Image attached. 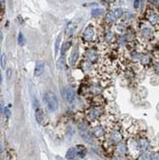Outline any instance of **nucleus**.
<instances>
[{"mask_svg": "<svg viewBox=\"0 0 159 160\" xmlns=\"http://www.w3.org/2000/svg\"><path fill=\"white\" fill-rule=\"evenodd\" d=\"M5 66H6V56L2 55L1 56V67L3 69H5Z\"/></svg>", "mask_w": 159, "mask_h": 160, "instance_id": "a878e982", "label": "nucleus"}, {"mask_svg": "<svg viewBox=\"0 0 159 160\" xmlns=\"http://www.w3.org/2000/svg\"><path fill=\"white\" fill-rule=\"evenodd\" d=\"M146 19L149 22L152 26L158 27V13L156 10H154L153 8H147V10L146 11Z\"/></svg>", "mask_w": 159, "mask_h": 160, "instance_id": "6e6552de", "label": "nucleus"}, {"mask_svg": "<svg viewBox=\"0 0 159 160\" xmlns=\"http://www.w3.org/2000/svg\"><path fill=\"white\" fill-rule=\"evenodd\" d=\"M83 114L84 120L90 125L108 114L107 107L104 103H90V105L83 111Z\"/></svg>", "mask_w": 159, "mask_h": 160, "instance_id": "f03ea898", "label": "nucleus"}, {"mask_svg": "<svg viewBox=\"0 0 159 160\" xmlns=\"http://www.w3.org/2000/svg\"><path fill=\"white\" fill-rule=\"evenodd\" d=\"M66 159H68V160H78L79 159L76 147H71L68 149V151H67V153H66Z\"/></svg>", "mask_w": 159, "mask_h": 160, "instance_id": "4468645a", "label": "nucleus"}, {"mask_svg": "<svg viewBox=\"0 0 159 160\" xmlns=\"http://www.w3.org/2000/svg\"><path fill=\"white\" fill-rule=\"evenodd\" d=\"M43 98H44L45 103H46L47 108L50 112H55L56 110L58 109V100L54 92L47 91L46 93L44 94Z\"/></svg>", "mask_w": 159, "mask_h": 160, "instance_id": "7ed1b4c3", "label": "nucleus"}, {"mask_svg": "<svg viewBox=\"0 0 159 160\" xmlns=\"http://www.w3.org/2000/svg\"><path fill=\"white\" fill-rule=\"evenodd\" d=\"M98 59H99V55H98V52L95 50L94 48L87 49L86 53V60L87 62L94 63V62H96Z\"/></svg>", "mask_w": 159, "mask_h": 160, "instance_id": "9b49d317", "label": "nucleus"}, {"mask_svg": "<svg viewBox=\"0 0 159 160\" xmlns=\"http://www.w3.org/2000/svg\"><path fill=\"white\" fill-rule=\"evenodd\" d=\"M112 156H129V150H128V147H127L126 141L115 145L112 150L110 157H112Z\"/></svg>", "mask_w": 159, "mask_h": 160, "instance_id": "20e7f679", "label": "nucleus"}, {"mask_svg": "<svg viewBox=\"0 0 159 160\" xmlns=\"http://www.w3.org/2000/svg\"><path fill=\"white\" fill-rule=\"evenodd\" d=\"M18 42H19L20 45H24L25 44V37L22 33L19 34V37H18Z\"/></svg>", "mask_w": 159, "mask_h": 160, "instance_id": "393cba45", "label": "nucleus"}, {"mask_svg": "<svg viewBox=\"0 0 159 160\" xmlns=\"http://www.w3.org/2000/svg\"><path fill=\"white\" fill-rule=\"evenodd\" d=\"M140 37L144 38L146 40H152L153 38H154V31L150 29V28H148V27H146V26H143V28L140 29Z\"/></svg>", "mask_w": 159, "mask_h": 160, "instance_id": "9d476101", "label": "nucleus"}, {"mask_svg": "<svg viewBox=\"0 0 159 160\" xmlns=\"http://www.w3.org/2000/svg\"><path fill=\"white\" fill-rule=\"evenodd\" d=\"M103 1H105V2H107V3H111V2H114L115 0H103Z\"/></svg>", "mask_w": 159, "mask_h": 160, "instance_id": "c756f323", "label": "nucleus"}, {"mask_svg": "<svg viewBox=\"0 0 159 160\" xmlns=\"http://www.w3.org/2000/svg\"><path fill=\"white\" fill-rule=\"evenodd\" d=\"M2 83V75H1V72H0V84Z\"/></svg>", "mask_w": 159, "mask_h": 160, "instance_id": "7c9ffc66", "label": "nucleus"}, {"mask_svg": "<svg viewBox=\"0 0 159 160\" xmlns=\"http://www.w3.org/2000/svg\"><path fill=\"white\" fill-rule=\"evenodd\" d=\"M2 15H3V5H2V3L0 2V20H1Z\"/></svg>", "mask_w": 159, "mask_h": 160, "instance_id": "c85d7f7f", "label": "nucleus"}, {"mask_svg": "<svg viewBox=\"0 0 159 160\" xmlns=\"http://www.w3.org/2000/svg\"><path fill=\"white\" fill-rule=\"evenodd\" d=\"M122 16H123V9L117 8V9L113 10V11H111V12H109L107 15H106L105 22L107 23V24L115 23L116 21L119 20Z\"/></svg>", "mask_w": 159, "mask_h": 160, "instance_id": "0eeeda50", "label": "nucleus"}, {"mask_svg": "<svg viewBox=\"0 0 159 160\" xmlns=\"http://www.w3.org/2000/svg\"><path fill=\"white\" fill-rule=\"evenodd\" d=\"M140 0H134V8L137 9L140 7Z\"/></svg>", "mask_w": 159, "mask_h": 160, "instance_id": "bb28decb", "label": "nucleus"}, {"mask_svg": "<svg viewBox=\"0 0 159 160\" xmlns=\"http://www.w3.org/2000/svg\"><path fill=\"white\" fill-rule=\"evenodd\" d=\"M11 76H12V70L11 69H8V70H7V79H10V78H11Z\"/></svg>", "mask_w": 159, "mask_h": 160, "instance_id": "cd10ccee", "label": "nucleus"}, {"mask_svg": "<svg viewBox=\"0 0 159 160\" xmlns=\"http://www.w3.org/2000/svg\"><path fill=\"white\" fill-rule=\"evenodd\" d=\"M78 58H79V50H78V48L74 49V51L72 52V54H71V57H70V64L72 66L76 65V63L78 61Z\"/></svg>", "mask_w": 159, "mask_h": 160, "instance_id": "f3484780", "label": "nucleus"}, {"mask_svg": "<svg viewBox=\"0 0 159 160\" xmlns=\"http://www.w3.org/2000/svg\"><path fill=\"white\" fill-rule=\"evenodd\" d=\"M140 62H141L143 65L146 66V65H148V64L150 63V57H149V56H147V55H143V56H141V58H140Z\"/></svg>", "mask_w": 159, "mask_h": 160, "instance_id": "412c9836", "label": "nucleus"}, {"mask_svg": "<svg viewBox=\"0 0 159 160\" xmlns=\"http://www.w3.org/2000/svg\"><path fill=\"white\" fill-rule=\"evenodd\" d=\"M77 148V152H78V156H79V159H83L87 156V149L86 147H84L82 144H79L76 147Z\"/></svg>", "mask_w": 159, "mask_h": 160, "instance_id": "2eb2a0df", "label": "nucleus"}, {"mask_svg": "<svg viewBox=\"0 0 159 160\" xmlns=\"http://www.w3.org/2000/svg\"><path fill=\"white\" fill-rule=\"evenodd\" d=\"M44 71V62L41 61V60H38V61L35 63V67H34V76L38 77L43 73Z\"/></svg>", "mask_w": 159, "mask_h": 160, "instance_id": "ddd939ff", "label": "nucleus"}, {"mask_svg": "<svg viewBox=\"0 0 159 160\" xmlns=\"http://www.w3.org/2000/svg\"><path fill=\"white\" fill-rule=\"evenodd\" d=\"M103 9H99V8H97V9H93V11H91V17H93V18H97V17H99L100 15H102L103 14Z\"/></svg>", "mask_w": 159, "mask_h": 160, "instance_id": "aec40b11", "label": "nucleus"}, {"mask_svg": "<svg viewBox=\"0 0 159 160\" xmlns=\"http://www.w3.org/2000/svg\"><path fill=\"white\" fill-rule=\"evenodd\" d=\"M113 38H114V34H113L112 31H109L105 34V40L107 42H111Z\"/></svg>", "mask_w": 159, "mask_h": 160, "instance_id": "4be33fe9", "label": "nucleus"}, {"mask_svg": "<svg viewBox=\"0 0 159 160\" xmlns=\"http://www.w3.org/2000/svg\"><path fill=\"white\" fill-rule=\"evenodd\" d=\"M35 120H37V122L38 124H40L42 125L44 122V115H43V112H42V110L40 108H35Z\"/></svg>", "mask_w": 159, "mask_h": 160, "instance_id": "dca6fc26", "label": "nucleus"}, {"mask_svg": "<svg viewBox=\"0 0 159 160\" xmlns=\"http://www.w3.org/2000/svg\"><path fill=\"white\" fill-rule=\"evenodd\" d=\"M111 160H132L129 156H112Z\"/></svg>", "mask_w": 159, "mask_h": 160, "instance_id": "b1692460", "label": "nucleus"}, {"mask_svg": "<svg viewBox=\"0 0 159 160\" xmlns=\"http://www.w3.org/2000/svg\"><path fill=\"white\" fill-rule=\"evenodd\" d=\"M60 41H61V34H60L59 37H57V40H56V42H55V55H57V54H58Z\"/></svg>", "mask_w": 159, "mask_h": 160, "instance_id": "5701e85b", "label": "nucleus"}, {"mask_svg": "<svg viewBox=\"0 0 159 160\" xmlns=\"http://www.w3.org/2000/svg\"><path fill=\"white\" fill-rule=\"evenodd\" d=\"M79 133H80V136L82 137L87 144L93 143V137L90 133V127H87L86 124H81L79 126Z\"/></svg>", "mask_w": 159, "mask_h": 160, "instance_id": "423d86ee", "label": "nucleus"}, {"mask_svg": "<svg viewBox=\"0 0 159 160\" xmlns=\"http://www.w3.org/2000/svg\"><path fill=\"white\" fill-rule=\"evenodd\" d=\"M135 160H159L158 150L157 149H149L140 153L135 158Z\"/></svg>", "mask_w": 159, "mask_h": 160, "instance_id": "39448f33", "label": "nucleus"}, {"mask_svg": "<svg viewBox=\"0 0 159 160\" xmlns=\"http://www.w3.org/2000/svg\"><path fill=\"white\" fill-rule=\"evenodd\" d=\"M75 30H76V25L75 24H73V23L68 24V26H67V28H66V35L71 37L74 34V33H75Z\"/></svg>", "mask_w": 159, "mask_h": 160, "instance_id": "a211bd4d", "label": "nucleus"}, {"mask_svg": "<svg viewBox=\"0 0 159 160\" xmlns=\"http://www.w3.org/2000/svg\"><path fill=\"white\" fill-rule=\"evenodd\" d=\"M116 121L117 120H116L115 115L107 114L100 120L90 124V130L91 135H93V137L99 141H101L105 138L106 135H107L108 132L110 131V129L113 127Z\"/></svg>", "mask_w": 159, "mask_h": 160, "instance_id": "f257e3e1", "label": "nucleus"}, {"mask_svg": "<svg viewBox=\"0 0 159 160\" xmlns=\"http://www.w3.org/2000/svg\"><path fill=\"white\" fill-rule=\"evenodd\" d=\"M94 38H95L94 28L93 25H88L83 34V40L86 43H90V42H93Z\"/></svg>", "mask_w": 159, "mask_h": 160, "instance_id": "1a4fd4ad", "label": "nucleus"}, {"mask_svg": "<svg viewBox=\"0 0 159 160\" xmlns=\"http://www.w3.org/2000/svg\"><path fill=\"white\" fill-rule=\"evenodd\" d=\"M63 94H64V98L66 99V101L69 103L74 102V100H75V98H76V92L72 87H66L64 90V92H63Z\"/></svg>", "mask_w": 159, "mask_h": 160, "instance_id": "f8f14e48", "label": "nucleus"}, {"mask_svg": "<svg viewBox=\"0 0 159 160\" xmlns=\"http://www.w3.org/2000/svg\"><path fill=\"white\" fill-rule=\"evenodd\" d=\"M70 46H71V41H65L64 43L62 44L61 46V53H62V55H64L65 53L67 52V50L70 48Z\"/></svg>", "mask_w": 159, "mask_h": 160, "instance_id": "6ab92c4d", "label": "nucleus"}]
</instances>
